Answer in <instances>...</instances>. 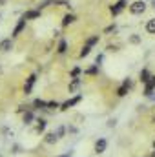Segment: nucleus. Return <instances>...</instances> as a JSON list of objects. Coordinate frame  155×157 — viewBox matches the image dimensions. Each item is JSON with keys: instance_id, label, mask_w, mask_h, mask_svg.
<instances>
[{"instance_id": "4468645a", "label": "nucleus", "mask_w": 155, "mask_h": 157, "mask_svg": "<svg viewBox=\"0 0 155 157\" xmlns=\"http://www.w3.org/2000/svg\"><path fill=\"white\" fill-rule=\"evenodd\" d=\"M146 33L155 35V18H150V20L146 22Z\"/></svg>"}, {"instance_id": "9d476101", "label": "nucleus", "mask_w": 155, "mask_h": 157, "mask_svg": "<svg viewBox=\"0 0 155 157\" xmlns=\"http://www.w3.org/2000/svg\"><path fill=\"white\" fill-rule=\"evenodd\" d=\"M33 121H35V113H33V108H31V110H28V112L22 115V122H24V124H31Z\"/></svg>"}, {"instance_id": "f257e3e1", "label": "nucleus", "mask_w": 155, "mask_h": 157, "mask_svg": "<svg viewBox=\"0 0 155 157\" xmlns=\"http://www.w3.org/2000/svg\"><path fill=\"white\" fill-rule=\"evenodd\" d=\"M144 11H146V2H142V0H137V2H133L130 6V13L131 15H142Z\"/></svg>"}, {"instance_id": "2eb2a0df", "label": "nucleus", "mask_w": 155, "mask_h": 157, "mask_svg": "<svg viewBox=\"0 0 155 157\" xmlns=\"http://www.w3.org/2000/svg\"><path fill=\"white\" fill-rule=\"evenodd\" d=\"M75 22V17L73 15H64V18H62V28H68L70 24H73Z\"/></svg>"}, {"instance_id": "f8f14e48", "label": "nucleus", "mask_w": 155, "mask_h": 157, "mask_svg": "<svg viewBox=\"0 0 155 157\" xmlns=\"http://www.w3.org/2000/svg\"><path fill=\"white\" fill-rule=\"evenodd\" d=\"M150 78H152V75H150V71L144 68V70H141V73H139V80L142 82V84H148L150 82Z\"/></svg>"}, {"instance_id": "f704fd0d", "label": "nucleus", "mask_w": 155, "mask_h": 157, "mask_svg": "<svg viewBox=\"0 0 155 157\" xmlns=\"http://www.w3.org/2000/svg\"><path fill=\"white\" fill-rule=\"evenodd\" d=\"M152 6H153V7H155V0H152Z\"/></svg>"}, {"instance_id": "7c9ffc66", "label": "nucleus", "mask_w": 155, "mask_h": 157, "mask_svg": "<svg viewBox=\"0 0 155 157\" xmlns=\"http://www.w3.org/2000/svg\"><path fill=\"white\" fill-rule=\"evenodd\" d=\"M148 84H152V86L155 88V75H152V78H150V82H148Z\"/></svg>"}, {"instance_id": "20e7f679", "label": "nucleus", "mask_w": 155, "mask_h": 157, "mask_svg": "<svg viewBox=\"0 0 155 157\" xmlns=\"http://www.w3.org/2000/svg\"><path fill=\"white\" fill-rule=\"evenodd\" d=\"M82 101V95H77V97H73V99H70V101H66V102H62L60 104V112H66V110H70L71 106H75Z\"/></svg>"}, {"instance_id": "a211bd4d", "label": "nucleus", "mask_w": 155, "mask_h": 157, "mask_svg": "<svg viewBox=\"0 0 155 157\" xmlns=\"http://www.w3.org/2000/svg\"><path fill=\"white\" fill-rule=\"evenodd\" d=\"M80 82H82V80H80L78 77H73V80H71V82H70V86H68V88H70V91H75L78 86H80Z\"/></svg>"}, {"instance_id": "412c9836", "label": "nucleus", "mask_w": 155, "mask_h": 157, "mask_svg": "<svg viewBox=\"0 0 155 157\" xmlns=\"http://www.w3.org/2000/svg\"><path fill=\"white\" fill-rule=\"evenodd\" d=\"M97 73H99V66H97V64H93L91 68L86 70V75H97Z\"/></svg>"}, {"instance_id": "7ed1b4c3", "label": "nucleus", "mask_w": 155, "mask_h": 157, "mask_svg": "<svg viewBox=\"0 0 155 157\" xmlns=\"http://www.w3.org/2000/svg\"><path fill=\"white\" fill-rule=\"evenodd\" d=\"M106 148H108V141H106L104 137H100V139L95 143V148H93V152H95L97 155H100V154H104V152H106Z\"/></svg>"}, {"instance_id": "473e14b6", "label": "nucleus", "mask_w": 155, "mask_h": 157, "mask_svg": "<svg viewBox=\"0 0 155 157\" xmlns=\"http://www.w3.org/2000/svg\"><path fill=\"white\" fill-rule=\"evenodd\" d=\"M152 146H153V150H155V139H153V143H152Z\"/></svg>"}, {"instance_id": "2f4dec72", "label": "nucleus", "mask_w": 155, "mask_h": 157, "mask_svg": "<svg viewBox=\"0 0 155 157\" xmlns=\"http://www.w3.org/2000/svg\"><path fill=\"white\" fill-rule=\"evenodd\" d=\"M108 51H117V46H108Z\"/></svg>"}, {"instance_id": "c756f323", "label": "nucleus", "mask_w": 155, "mask_h": 157, "mask_svg": "<svg viewBox=\"0 0 155 157\" xmlns=\"http://www.w3.org/2000/svg\"><path fill=\"white\" fill-rule=\"evenodd\" d=\"M100 62H102V55H99V57H97V60H95V64H97V66H99V64H100Z\"/></svg>"}, {"instance_id": "9b49d317", "label": "nucleus", "mask_w": 155, "mask_h": 157, "mask_svg": "<svg viewBox=\"0 0 155 157\" xmlns=\"http://www.w3.org/2000/svg\"><path fill=\"white\" fill-rule=\"evenodd\" d=\"M24 28H26V20H24V18H20V20H18V24H17V26H15V29H13V37H18V35L22 33V29H24Z\"/></svg>"}, {"instance_id": "6e6552de", "label": "nucleus", "mask_w": 155, "mask_h": 157, "mask_svg": "<svg viewBox=\"0 0 155 157\" xmlns=\"http://www.w3.org/2000/svg\"><path fill=\"white\" fill-rule=\"evenodd\" d=\"M57 141H59L57 132H49V133H46V135H44V143H46V144H55Z\"/></svg>"}, {"instance_id": "cd10ccee", "label": "nucleus", "mask_w": 155, "mask_h": 157, "mask_svg": "<svg viewBox=\"0 0 155 157\" xmlns=\"http://www.w3.org/2000/svg\"><path fill=\"white\" fill-rule=\"evenodd\" d=\"M68 132H70V133H77V128H75V126H68Z\"/></svg>"}, {"instance_id": "e433bc0d", "label": "nucleus", "mask_w": 155, "mask_h": 157, "mask_svg": "<svg viewBox=\"0 0 155 157\" xmlns=\"http://www.w3.org/2000/svg\"><path fill=\"white\" fill-rule=\"evenodd\" d=\"M60 157H70V155H60Z\"/></svg>"}, {"instance_id": "423d86ee", "label": "nucleus", "mask_w": 155, "mask_h": 157, "mask_svg": "<svg viewBox=\"0 0 155 157\" xmlns=\"http://www.w3.org/2000/svg\"><path fill=\"white\" fill-rule=\"evenodd\" d=\"M39 17H40V9H29L22 15L24 20H33V18H39Z\"/></svg>"}, {"instance_id": "c85d7f7f", "label": "nucleus", "mask_w": 155, "mask_h": 157, "mask_svg": "<svg viewBox=\"0 0 155 157\" xmlns=\"http://www.w3.org/2000/svg\"><path fill=\"white\" fill-rule=\"evenodd\" d=\"M115 119H110V121H108V126H110V128H113V126H115Z\"/></svg>"}, {"instance_id": "f3484780", "label": "nucleus", "mask_w": 155, "mask_h": 157, "mask_svg": "<svg viewBox=\"0 0 155 157\" xmlns=\"http://www.w3.org/2000/svg\"><path fill=\"white\" fill-rule=\"evenodd\" d=\"M130 90H131V88H130V86H126V84L122 82V86H120V88L117 90V97H124V95H126V93H128Z\"/></svg>"}, {"instance_id": "ddd939ff", "label": "nucleus", "mask_w": 155, "mask_h": 157, "mask_svg": "<svg viewBox=\"0 0 155 157\" xmlns=\"http://www.w3.org/2000/svg\"><path fill=\"white\" fill-rule=\"evenodd\" d=\"M33 110H47V102L42 99H35L33 101Z\"/></svg>"}, {"instance_id": "c9c22d12", "label": "nucleus", "mask_w": 155, "mask_h": 157, "mask_svg": "<svg viewBox=\"0 0 155 157\" xmlns=\"http://www.w3.org/2000/svg\"><path fill=\"white\" fill-rule=\"evenodd\" d=\"M4 2H6V0H0V4H4Z\"/></svg>"}, {"instance_id": "0eeeda50", "label": "nucleus", "mask_w": 155, "mask_h": 157, "mask_svg": "<svg viewBox=\"0 0 155 157\" xmlns=\"http://www.w3.org/2000/svg\"><path fill=\"white\" fill-rule=\"evenodd\" d=\"M11 48H13V40H11V39L0 40V51H2V53H7V51H11Z\"/></svg>"}, {"instance_id": "393cba45", "label": "nucleus", "mask_w": 155, "mask_h": 157, "mask_svg": "<svg viewBox=\"0 0 155 157\" xmlns=\"http://www.w3.org/2000/svg\"><path fill=\"white\" fill-rule=\"evenodd\" d=\"M66 130H68V128H64V126H59V128H57V135H59V139H60V137H64Z\"/></svg>"}, {"instance_id": "39448f33", "label": "nucleus", "mask_w": 155, "mask_h": 157, "mask_svg": "<svg viewBox=\"0 0 155 157\" xmlns=\"http://www.w3.org/2000/svg\"><path fill=\"white\" fill-rule=\"evenodd\" d=\"M35 82H37V75H35V73L26 78V84H24V93H26V95H29V93H31V90H33Z\"/></svg>"}, {"instance_id": "bb28decb", "label": "nucleus", "mask_w": 155, "mask_h": 157, "mask_svg": "<svg viewBox=\"0 0 155 157\" xmlns=\"http://www.w3.org/2000/svg\"><path fill=\"white\" fill-rule=\"evenodd\" d=\"M115 29H117V26L115 24H112V26H108V28L104 29V33H112V31H115Z\"/></svg>"}, {"instance_id": "1a4fd4ad", "label": "nucleus", "mask_w": 155, "mask_h": 157, "mask_svg": "<svg viewBox=\"0 0 155 157\" xmlns=\"http://www.w3.org/2000/svg\"><path fill=\"white\" fill-rule=\"evenodd\" d=\"M35 122H37L35 132H37V133H44V132H46V126H47V121H46V119H37Z\"/></svg>"}, {"instance_id": "72a5a7b5", "label": "nucleus", "mask_w": 155, "mask_h": 157, "mask_svg": "<svg viewBox=\"0 0 155 157\" xmlns=\"http://www.w3.org/2000/svg\"><path fill=\"white\" fill-rule=\"evenodd\" d=\"M150 157H155V150H153V152H152V155H150Z\"/></svg>"}, {"instance_id": "5701e85b", "label": "nucleus", "mask_w": 155, "mask_h": 157, "mask_svg": "<svg viewBox=\"0 0 155 157\" xmlns=\"http://www.w3.org/2000/svg\"><path fill=\"white\" fill-rule=\"evenodd\" d=\"M57 108L60 110V104H59L57 101H49V102H47V110H57Z\"/></svg>"}, {"instance_id": "aec40b11", "label": "nucleus", "mask_w": 155, "mask_h": 157, "mask_svg": "<svg viewBox=\"0 0 155 157\" xmlns=\"http://www.w3.org/2000/svg\"><path fill=\"white\" fill-rule=\"evenodd\" d=\"M89 51H91V46H88V44H86V46H84V48L80 49V53H78V55H80V57L84 59V57H88V55H89Z\"/></svg>"}, {"instance_id": "6ab92c4d", "label": "nucleus", "mask_w": 155, "mask_h": 157, "mask_svg": "<svg viewBox=\"0 0 155 157\" xmlns=\"http://www.w3.org/2000/svg\"><path fill=\"white\" fill-rule=\"evenodd\" d=\"M153 86H152V84H144V95H146V97H153Z\"/></svg>"}, {"instance_id": "b1692460", "label": "nucleus", "mask_w": 155, "mask_h": 157, "mask_svg": "<svg viewBox=\"0 0 155 157\" xmlns=\"http://www.w3.org/2000/svg\"><path fill=\"white\" fill-rule=\"evenodd\" d=\"M97 42H99V35H93V37H89V39L86 40V44H88V46H95Z\"/></svg>"}, {"instance_id": "f03ea898", "label": "nucleus", "mask_w": 155, "mask_h": 157, "mask_svg": "<svg viewBox=\"0 0 155 157\" xmlns=\"http://www.w3.org/2000/svg\"><path fill=\"white\" fill-rule=\"evenodd\" d=\"M128 6V0H119L117 4H113L112 7H110V11H112V15L113 17H117V15H120L122 11H124V7Z\"/></svg>"}, {"instance_id": "a878e982", "label": "nucleus", "mask_w": 155, "mask_h": 157, "mask_svg": "<svg viewBox=\"0 0 155 157\" xmlns=\"http://www.w3.org/2000/svg\"><path fill=\"white\" fill-rule=\"evenodd\" d=\"M78 75H80V68H73V70H71V78L78 77Z\"/></svg>"}, {"instance_id": "dca6fc26", "label": "nucleus", "mask_w": 155, "mask_h": 157, "mask_svg": "<svg viewBox=\"0 0 155 157\" xmlns=\"http://www.w3.org/2000/svg\"><path fill=\"white\" fill-rule=\"evenodd\" d=\"M66 49H68V42L62 39L60 42H59V46H57V53H59V55H62V53H66Z\"/></svg>"}, {"instance_id": "4be33fe9", "label": "nucleus", "mask_w": 155, "mask_h": 157, "mask_svg": "<svg viewBox=\"0 0 155 157\" xmlns=\"http://www.w3.org/2000/svg\"><path fill=\"white\" fill-rule=\"evenodd\" d=\"M128 42H130V44H141V37H139L137 33H133V35L128 39Z\"/></svg>"}]
</instances>
